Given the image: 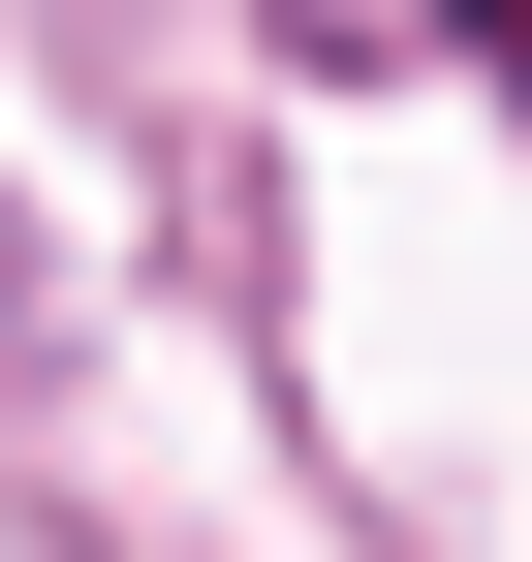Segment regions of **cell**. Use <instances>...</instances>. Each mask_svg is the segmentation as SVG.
<instances>
[{"mask_svg":"<svg viewBox=\"0 0 532 562\" xmlns=\"http://www.w3.org/2000/svg\"><path fill=\"white\" fill-rule=\"evenodd\" d=\"M282 32H313V63H408V0H282Z\"/></svg>","mask_w":532,"mask_h":562,"instance_id":"obj_1","label":"cell"}]
</instances>
